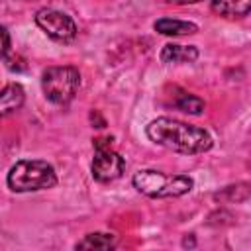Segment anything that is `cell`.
Instances as JSON below:
<instances>
[{"mask_svg":"<svg viewBox=\"0 0 251 251\" xmlns=\"http://www.w3.org/2000/svg\"><path fill=\"white\" fill-rule=\"evenodd\" d=\"M145 135L155 145H161L173 153L180 155H198L206 153L214 145V137L194 124H186L175 118H155L145 126Z\"/></svg>","mask_w":251,"mask_h":251,"instance_id":"obj_1","label":"cell"},{"mask_svg":"<svg viewBox=\"0 0 251 251\" xmlns=\"http://www.w3.org/2000/svg\"><path fill=\"white\" fill-rule=\"evenodd\" d=\"M6 184L12 192L18 194L47 190L57 184V173L55 167L43 159H22L10 167Z\"/></svg>","mask_w":251,"mask_h":251,"instance_id":"obj_2","label":"cell"},{"mask_svg":"<svg viewBox=\"0 0 251 251\" xmlns=\"http://www.w3.org/2000/svg\"><path fill=\"white\" fill-rule=\"evenodd\" d=\"M131 184L149 198H178L192 190L194 180L188 175H169L155 169H141L133 175Z\"/></svg>","mask_w":251,"mask_h":251,"instance_id":"obj_3","label":"cell"},{"mask_svg":"<svg viewBox=\"0 0 251 251\" xmlns=\"http://www.w3.org/2000/svg\"><path fill=\"white\" fill-rule=\"evenodd\" d=\"M80 88V73L71 65L47 67L41 73V90L51 104L67 106Z\"/></svg>","mask_w":251,"mask_h":251,"instance_id":"obj_4","label":"cell"},{"mask_svg":"<svg viewBox=\"0 0 251 251\" xmlns=\"http://www.w3.org/2000/svg\"><path fill=\"white\" fill-rule=\"evenodd\" d=\"M92 147H94V157L90 163L92 178L102 184L120 178L126 171V161L114 149V137H96L92 139Z\"/></svg>","mask_w":251,"mask_h":251,"instance_id":"obj_5","label":"cell"},{"mask_svg":"<svg viewBox=\"0 0 251 251\" xmlns=\"http://www.w3.org/2000/svg\"><path fill=\"white\" fill-rule=\"evenodd\" d=\"M35 24L47 37H51L57 43H71L78 33L75 20L69 14L55 8H41L35 14Z\"/></svg>","mask_w":251,"mask_h":251,"instance_id":"obj_6","label":"cell"},{"mask_svg":"<svg viewBox=\"0 0 251 251\" xmlns=\"http://www.w3.org/2000/svg\"><path fill=\"white\" fill-rule=\"evenodd\" d=\"M25 100V92L22 88V84L18 82H10L0 90V118H6L14 112H18L24 106Z\"/></svg>","mask_w":251,"mask_h":251,"instance_id":"obj_7","label":"cell"},{"mask_svg":"<svg viewBox=\"0 0 251 251\" xmlns=\"http://www.w3.org/2000/svg\"><path fill=\"white\" fill-rule=\"evenodd\" d=\"M159 59L163 63H194L198 59V49L194 45L167 43V45H163Z\"/></svg>","mask_w":251,"mask_h":251,"instance_id":"obj_8","label":"cell"},{"mask_svg":"<svg viewBox=\"0 0 251 251\" xmlns=\"http://www.w3.org/2000/svg\"><path fill=\"white\" fill-rule=\"evenodd\" d=\"M210 10L222 18H245L251 10V0H212Z\"/></svg>","mask_w":251,"mask_h":251,"instance_id":"obj_9","label":"cell"},{"mask_svg":"<svg viewBox=\"0 0 251 251\" xmlns=\"http://www.w3.org/2000/svg\"><path fill=\"white\" fill-rule=\"evenodd\" d=\"M153 29L161 35H190L198 31V25L194 22H184V20H173V18H161L153 24Z\"/></svg>","mask_w":251,"mask_h":251,"instance_id":"obj_10","label":"cell"},{"mask_svg":"<svg viewBox=\"0 0 251 251\" xmlns=\"http://www.w3.org/2000/svg\"><path fill=\"white\" fill-rule=\"evenodd\" d=\"M176 92L178 94H173V100H171V104L176 110H180L184 114H192V116H198V114L204 112L206 104H204L202 98H198V96H194L186 90H180V88H176Z\"/></svg>","mask_w":251,"mask_h":251,"instance_id":"obj_11","label":"cell"},{"mask_svg":"<svg viewBox=\"0 0 251 251\" xmlns=\"http://www.w3.org/2000/svg\"><path fill=\"white\" fill-rule=\"evenodd\" d=\"M118 243L114 233H104V231H94V233H86L80 241H76L75 249H114Z\"/></svg>","mask_w":251,"mask_h":251,"instance_id":"obj_12","label":"cell"},{"mask_svg":"<svg viewBox=\"0 0 251 251\" xmlns=\"http://www.w3.org/2000/svg\"><path fill=\"white\" fill-rule=\"evenodd\" d=\"M12 47V39H10V31L6 29V25L0 24V59H8Z\"/></svg>","mask_w":251,"mask_h":251,"instance_id":"obj_13","label":"cell"},{"mask_svg":"<svg viewBox=\"0 0 251 251\" xmlns=\"http://www.w3.org/2000/svg\"><path fill=\"white\" fill-rule=\"evenodd\" d=\"M163 4H176V6H182V4H198L202 0H159Z\"/></svg>","mask_w":251,"mask_h":251,"instance_id":"obj_14","label":"cell"}]
</instances>
